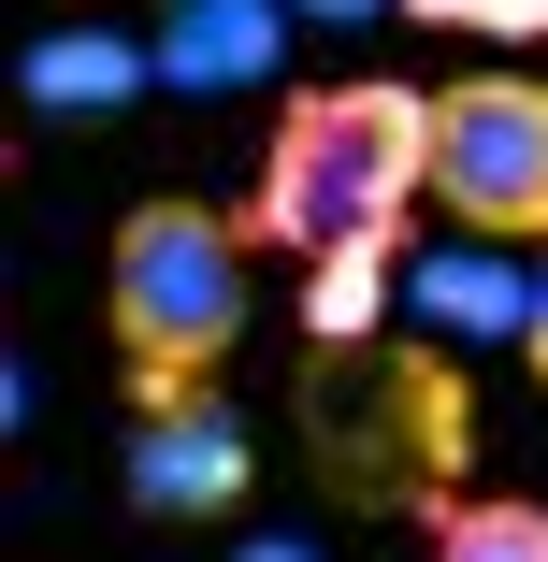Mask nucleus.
Instances as JSON below:
<instances>
[{
	"mask_svg": "<svg viewBox=\"0 0 548 562\" xmlns=\"http://www.w3.org/2000/svg\"><path fill=\"white\" fill-rule=\"evenodd\" d=\"M433 202V87L404 72H333V87H289V116L260 131V173H246V232L275 260H317V246H361V232H404Z\"/></svg>",
	"mask_w": 548,
	"mask_h": 562,
	"instance_id": "nucleus-1",
	"label": "nucleus"
},
{
	"mask_svg": "<svg viewBox=\"0 0 548 562\" xmlns=\"http://www.w3.org/2000/svg\"><path fill=\"white\" fill-rule=\"evenodd\" d=\"M303 462L333 476L347 519H448L462 505V462H477V404H462V361L448 347H303Z\"/></svg>",
	"mask_w": 548,
	"mask_h": 562,
	"instance_id": "nucleus-2",
	"label": "nucleus"
},
{
	"mask_svg": "<svg viewBox=\"0 0 548 562\" xmlns=\"http://www.w3.org/2000/svg\"><path fill=\"white\" fill-rule=\"evenodd\" d=\"M260 317V232L246 216H216L188 188H145L116 216V246H101V347H116V390H202L232 375Z\"/></svg>",
	"mask_w": 548,
	"mask_h": 562,
	"instance_id": "nucleus-3",
	"label": "nucleus"
},
{
	"mask_svg": "<svg viewBox=\"0 0 548 562\" xmlns=\"http://www.w3.org/2000/svg\"><path fill=\"white\" fill-rule=\"evenodd\" d=\"M433 202L477 246L548 260V72H462L433 87Z\"/></svg>",
	"mask_w": 548,
	"mask_h": 562,
	"instance_id": "nucleus-4",
	"label": "nucleus"
},
{
	"mask_svg": "<svg viewBox=\"0 0 548 562\" xmlns=\"http://www.w3.org/2000/svg\"><path fill=\"white\" fill-rule=\"evenodd\" d=\"M246 505H260V432H246L232 375L145 390V404H131V519H159V533H216V519H246Z\"/></svg>",
	"mask_w": 548,
	"mask_h": 562,
	"instance_id": "nucleus-5",
	"label": "nucleus"
},
{
	"mask_svg": "<svg viewBox=\"0 0 548 562\" xmlns=\"http://www.w3.org/2000/svg\"><path fill=\"white\" fill-rule=\"evenodd\" d=\"M289 15L303 0H159L145 44H159V87L174 101H246L289 72Z\"/></svg>",
	"mask_w": 548,
	"mask_h": 562,
	"instance_id": "nucleus-6",
	"label": "nucleus"
},
{
	"mask_svg": "<svg viewBox=\"0 0 548 562\" xmlns=\"http://www.w3.org/2000/svg\"><path fill=\"white\" fill-rule=\"evenodd\" d=\"M145 87H159V44L116 30V15H44L30 58H15V101H30V116H58V131L116 116V101H145Z\"/></svg>",
	"mask_w": 548,
	"mask_h": 562,
	"instance_id": "nucleus-7",
	"label": "nucleus"
},
{
	"mask_svg": "<svg viewBox=\"0 0 548 562\" xmlns=\"http://www.w3.org/2000/svg\"><path fill=\"white\" fill-rule=\"evenodd\" d=\"M390 303H404V232L317 246L303 260V347H361V331H390Z\"/></svg>",
	"mask_w": 548,
	"mask_h": 562,
	"instance_id": "nucleus-8",
	"label": "nucleus"
},
{
	"mask_svg": "<svg viewBox=\"0 0 548 562\" xmlns=\"http://www.w3.org/2000/svg\"><path fill=\"white\" fill-rule=\"evenodd\" d=\"M404 303L433 317V331H534V274H505V246H477L462 232V260H433V274H404Z\"/></svg>",
	"mask_w": 548,
	"mask_h": 562,
	"instance_id": "nucleus-9",
	"label": "nucleus"
},
{
	"mask_svg": "<svg viewBox=\"0 0 548 562\" xmlns=\"http://www.w3.org/2000/svg\"><path fill=\"white\" fill-rule=\"evenodd\" d=\"M433 562H548V505L534 491H462L433 519Z\"/></svg>",
	"mask_w": 548,
	"mask_h": 562,
	"instance_id": "nucleus-10",
	"label": "nucleus"
},
{
	"mask_svg": "<svg viewBox=\"0 0 548 562\" xmlns=\"http://www.w3.org/2000/svg\"><path fill=\"white\" fill-rule=\"evenodd\" d=\"M418 30H462V44H548V0H404Z\"/></svg>",
	"mask_w": 548,
	"mask_h": 562,
	"instance_id": "nucleus-11",
	"label": "nucleus"
},
{
	"mask_svg": "<svg viewBox=\"0 0 548 562\" xmlns=\"http://www.w3.org/2000/svg\"><path fill=\"white\" fill-rule=\"evenodd\" d=\"M216 562H333V548H317V533H232Z\"/></svg>",
	"mask_w": 548,
	"mask_h": 562,
	"instance_id": "nucleus-12",
	"label": "nucleus"
},
{
	"mask_svg": "<svg viewBox=\"0 0 548 562\" xmlns=\"http://www.w3.org/2000/svg\"><path fill=\"white\" fill-rule=\"evenodd\" d=\"M519 361H534V390H548V260H534V331H519Z\"/></svg>",
	"mask_w": 548,
	"mask_h": 562,
	"instance_id": "nucleus-13",
	"label": "nucleus"
},
{
	"mask_svg": "<svg viewBox=\"0 0 548 562\" xmlns=\"http://www.w3.org/2000/svg\"><path fill=\"white\" fill-rule=\"evenodd\" d=\"M317 30H361V15H404V0H303Z\"/></svg>",
	"mask_w": 548,
	"mask_h": 562,
	"instance_id": "nucleus-14",
	"label": "nucleus"
},
{
	"mask_svg": "<svg viewBox=\"0 0 548 562\" xmlns=\"http://www.w3.org/2000/svg\"><path fill=\"white\" fill-rule=\"evenodd\" d=\"M58 15H116V0H58Z\"/></svg>",
	"mask_w": 548,
	"mask_h": 562,
	"instance_id": "nucleus-15",
	"label": "nucleus"
}]
</instances>
